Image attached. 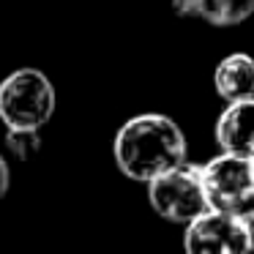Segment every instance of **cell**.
I'll return each instance as SVG.
<instances>
[{"label":"cell","instance_id":"4","mask_svg":"<svg viewBox=\"0 0 254 254\" xmlns=\"http://www.w3.org/2000/svg\"><path fill=\"white\" fill-rule=\"evenodd\" d=\"M148 199L150 208L172 224H189L197 219L202 210H208L199 164L183 161L175 170L148 181Z\"/></svg>","mask_w":254,"mask_h":254},{"label":"cell","instance_id":"5","mask_svg":"<svg viewBox=\"0 0 254 254\" xmlns=\"http://www.w3.org/2000/svg\"><path fill=\"white\" fill-rule=\"evenodd\" d=\"M183 246L189 254H246V219L208 208L186 224Z\"/></svg>","mask_w":254,"mask_h":254},{"label":"cell","instance_id":"11","mask_svg":"<svg viewBox=\"0 0 254 254\" xmlns=\"http://www.w3.org/2000/svg\"><path fill=\"white\" fill-rule=\"evenodd\" d=\"M246 232H249V252H254V213L246 216Z\"/></svg>","mask_w":254,"mask_h":254},{"label":"cell","instance_id":"2","mask_svg":"<svg viewBox=\"0 0 254 254\" xmlns=\"http://www.w3.org/2000/svg\"><path fill=\"white\" fill-rule=\"evenodd\" d=\"M55 115V88L39 68H17L0 82V121L6 128L41 131Z\"/></svg>","mask_w":254,"mask_h":254},{"label":"cell","instance_id":"3","mask_svg":"<svg viewBox=\"0 0 254 254\" xmlns=\"http://www.w3.org/2000/svg\"><path fill=\"white\" fill-rule=\"evenodd\" d=\"M208 208L246 219L254 213V159L221 153L199 164Z\"/></svg>","mask_w":254,"mask_h":254},{"label":"cell","instance_id":"10","mask_svg":"<svg viewBox=\"0 0 254 254\" xmlns=\"http://www.w3.org/2000/svg\"><path fill=\"white\" fill-rule=\"evenodd\" d=\"M8 186H11V172H8V164L6 159L0 156V199L8 194Z\"/></svg>","mask_w":254,"mask_h":254},{"label":"cell","instance_id":"6","mask_svg":"<svg viewBox=\"0 0 254 254\" xmlns=\"http://www.w3.org/2000/svg\"><path fill=\"white\" fill-rule=\"evenodd\" d=\"M216 142L224 153L254 159V96L227 104L216 121Z\"/></svg>","mask_w":254,"mask_h":254},{"label":"cell","instance_id":"1","mask_svg":"<svg viewBox=\"0 0 254 254\" xmlns=\"http://www.w3.org/2000/svg\"><path fill=\"white\" fill-rule=\"evenodd\" d=\"M112 153L123 175L148 183L186 161V137L172 118L145 112L118 128Z\"/></svg>","mask_w":254,"mask_h":254},{"label":"cell","instance_id":"9","mask_svg":"<svg viewBox=\"0 0 254 254\" xmlns=\"http://www.w3.org/2000/svg\"><path fill=\"white\" fill-rule=\"evenodd\" d=\"M6 145L11 148V153L17 156L19 161H28L30 156L39 150L41 137H39V131H30V128H8Z\"/></svg>","mask_w":254,"mask_h":254},{"label":"cell","instance_id":"7","mask_svg":"<svg viewBox=\"0 0 254 254\" xmlns=\"http://www.w3.org/2000/svg\"><path fill=\"white\" fill-rule=\"evenodd\" d=\"M216 93L224 101H238L254 96V58L246 52H232L213 71Z\"/></svg>","mask_w":254,"mask_h":254},{"label":"cell","instance_id":"8","mask_svg":"<svg viewBox=\"0 0 254 254\" xmlns=\"http://www.w3.org/2000/svg\"><path fill=\"white\" fill-rule=\"evenodd\" d=\"M254 14V0H191V17H199L216 28H232Z\"/></svg>","mask_w":254,"mask_h":254}]
</instances>
